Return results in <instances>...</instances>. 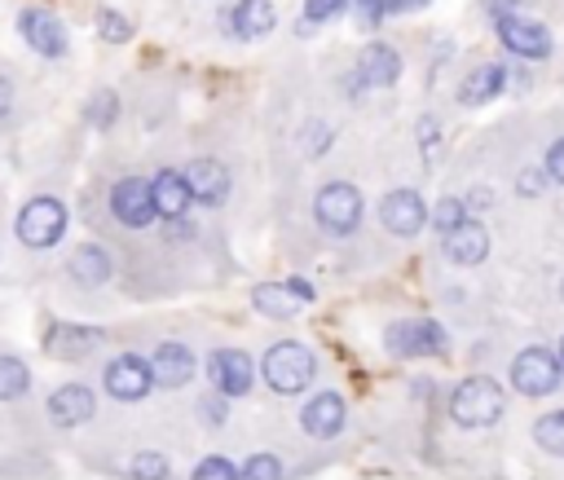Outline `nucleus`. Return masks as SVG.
<instances>
[{
  "label": "nucleus",
  "mask_w": 564,
  "mask_h": 480,
  "mask_svg": "<svg viewBox=\"0 0 564 480\" xmlns=\"http://www.w3.org/2000/svg\"><path fill=\"white\" fill-rule=\"evenodd\" d=\"M507 410V396H502V383L489 379V374H467L454 392H449V418L458 427H489L498 423Z\"/></svg>",
  "instance_id": "obj_1"
},
{
  "label": "nucleus",
  "mask_w": 564,
  "mask_h": 480,
  "mask_svg": "<svg viewBox=\"0 0 564 480\" xmlns=\"http://www.w3.org/2000/svg\"><path fill=\"white\" fill-rule=\"evenodd\" d=\"M264 379H269V388L273 392H282V396H291V392H304L308 383H313V370H317V357L304 348V343H295V339H282V343H273L269 352H264Z\"/></svg>",
  "instance_id": "obj_2"
},
{
  "label": "nucleus",
  "mask_w": 564,
  "mask_h": 480,
  "mask_svg": "<svg viewBox=\"0 0 564 480\" xmlns=\"http://www.w3.org/2000/svg\"><path fill=\"white\" fill-rule=\"evenodd\" d=\"M560 379H564V361H560V352H551L542 343L520 348L511 361V388L520 396H546L560 388Z\"/></svg>",
  "instance_id": "obj_3"
},
{
  "label": "nucleus",
  "mask_w": 564,
  "mask_h": 480,
  "mask_svg": "<svg viewBox=\"0 0 564 480\" xmlns=\"http://www.w3.org/2000/svg\"><path fill=\"white\" fill-rule=\"evenodd\" d=\"M313 216H317V225L326 233H352L357 220H361V194H357V185H348V181L322 185L317 198H313Z\"/></svg>",
  "instance_id": "obj_4"
},
{
  "label": "nucleus",
  "mask_w": 564,
  "mask_h": 480,
  "mask_svg": "<svg viewBox=\"0 0 564 480\" xmlns=\"http://www.w3.org/2000/svg\"><path fill=\"white\" fill-rule=\"evenodd\" d=\"M383 343H388L392 357H441L449 348V335H445V326H436L427 317H414V321H392Z\"/></svg>",
  "instance_id": "obj_5"
},
{
  "label": "nucleus",
  "mask_w": 564,
  "mask_h": 480,
  "mask_svg": "<svg viewBox=\"0 0 564 480\" xmlns=\"http://www.w3.org/2000/svg\"><path fill=\"white\" fill-rule=\"evenodd\" d=\"M110 211H115L119 225L145 229V225L159 216V207H154V181H141V176L115 181V189H110Z\"/></svg>",
  "instance_id": "obj_6"
},
{
  "label": "nucleus",
  "mask_w": 564,
  "mask_h": 480,
  "mask_svg": "<svg viewBox=\"0 0 564 480\" xmlns=\"http://www.w3.org/2000/svg\"><path fill=\"white\" fill-rule=\"evenodd\" d=\"M62 229H66V207L57 198H31L22 207V216H18V238L26 247H35V251L53 247L62 238Z\"/></svg>",
  "instance_id": "obj_7"
},
{
  "label": "nucleus",
  "mask_w": 564,
  "mask_h": 480,
  "mask_svg": "<svg viewBox=\"0 0 564 480\" xmlns=\"http://www.w3.org/2000/svg\"><path fill=\"white\" fill-rule=\"evenodd\" d=\"M494 26H498V40H502V48H507L511 57H524V62L551 57V35H546V26H538V22L520 18V13H502V18H494Z\"/></svg>",
  "instance_id": "obj_8"
},
{
  "label": "nucleus",
  "mask_w": 564,
  "mask_h": 480,
  "mask_svg": "<svg viewBox=\"0 0 564 480\" xmlns=\"http://www.w3.org/2000/svg\"><path fill=\"white\" fill-rule=\"evenodd\" d=\"M379 220H383L388 233L414 238L432 216H427V207H423V198H419L414 189H392V194H383V203H379Z\"/></svg>",
  "instance_id": "obj_9"
},
{
  "label": "nucleus",
  "mask_w": 564,
  "mask_h": 480,
  "mask_svg": "<svg viewBox=\"0 0 564 480\" xmlns=\"http://www.w3.org/2000/svg\"><path fill=\"white\" fill-rule=\"evenodd\" d=\"M18 31H22V40H26L40 57H62V53H66V31H62V22H57L48 9H40V4L22 9Z\"/></svg>",
  "instance_id": "obj_10"
},
{
  "label": "nucleus",
  "mask_w": 564,
  "mask_h": 480,
  "mask_svg": "<svg viewBox=\"0 0 564 480\" xmlns=\"http://www.w3.org/2000/svg\"><path fill=\"white\" fill-rule=\"evenodd\" d=\"M150 383H154V370H150V361H141V357H115L110 366H106V392L115 396V401H141L145 392H150Z\"/></svg>",
  "instance_id": "obj_11"
},
{
  "label": "nucleus",
  "mask_w": 564,
  "mask_h": 480,
  "mask_svg": "<svg viewBox=\"0 0 564 480\" xmlns=\"http://www.w3.org/2000/svg\"><path fill=\"white\" fill-rule=\"evenodd\" d=\"M207 370H212V383H216L225 396H247V392H251L256 370H251V357H247V352H238V348H220V352H212Z\"/></svg>",
  "instance_id": "obj_12"
},
{
  "label": "nucleus",
  "mask_w": 564,
  "mask_h": 480,
  "mask_svg": "<svg viewBox=\"0 0 564 480\" xmlns=\"http://www.w3.org/2000/svg\"><path fill=\"white\" fill-rule=\"evenodd\" d=\"M300 423H304V432L317 436V440L339 436V432H344V396H339V392H317V396H308L304 410H300Z\"/></svg>",
  "instance_id": "obj_13"
},
{
  "label": "nucleus",
  "mask_w": 564,
  "mask_h": 480,
  "mask_svg": "<svg viewBox=\"0 0 564 480\" xmlns=\"http://www.w3.org/2000/svg\"><path fill=\"white\" fill-rule=\"evenodd\" d=\"M185 181H189L194 198L207 203V207H220V203L229 198V172H225L220 159H194V163L185 167Z\"/></svg>",
  "instance_id": "obj_14"
},
{
  "label": "nucleus",
  "mask_w": 564,
  "mask_h": 480,
  "mask_svg": "<svg viewBox=\"0 0 564 480\" xmlns=\"http://www.w3.org/2000/svg\"><path fill=\"white\" fill-rule=\"evenodd\" d=\"M445 255H449L454 264H480V260L489 255V229L467 216L458 229L445 233Z\"/></svg>",
  "instance_id": "obj_15"
},
{
  "label": "nucleus",
  "mask_w": 564,
  "mask_h": 480,
  "mask_svg": "<svg viewBox=\"0 0 564 480\" xmlns=\"http://www.w3.org/2000/svg\"><path fill=\"white\" fill-rule=\"evenodd\" d=\"M397 75H401L397 48H388V44H366V48H361V57H357V79H361V84L388 88V84H397Z\"/></svg>",
  "instance_id": "obj_16"
},
{
  "label": "nucleus",
  "mask_w": 564,
  "mask_h": 480,
  "mask_svg": "<svg viewBox=\"0 0 564 480\" xmlns=\"http://www.w3.org/2000/svg\"><path fill=\"white\" fill-rule=\"evenodd\" d=\"M150 370L159 388H181L194 374V352L185 343H159V352L150 357Z\"/></svg>",
  "instance_id": "obj_17"
},
{
  "label": "nucleus",
  "mask_w": 564,
  "mask_h": 480,
  "mask_svg": "<svg viewBox=\"0 0 564 480\" xmlns=\"http://www.w3.org/2000/svg\"><path fill=\"white\" fill-rule=\"evenodd\" d=\"M48 418L57 427H75V423H88L93 418V392L84 383H66L48 396Z\"/></svg>",
  "instance_id": "obj_18"
},
{
  "label": "nucleus",
  "mask_w": 564,
  "mask_h": 480,
  "mask_svg": "<svg viewBox=\"0 0 564 480\" xmlns=\"http://www.w3.org/2000/svg\"><path fill=\"white\" fill-rule=\"evenodd\" d=\"M273 22H278V13H273L269 0H238V4L229 9V31H234L238 40H260V35L273 31Z\"/></svg>",
  "instance_id": "obj_19"
},
{
  "label": "nucleus",
  "mask_w": 564,
  "mask_h": 480,
  "mask_svg": "<svg viewBox=\"0 0 564 480\" xmlns=\"http://www.w3.org/2000/svg\"><path fill=\"white\" fill-rule=\"evenodd\" d=\"M502 88H507V66L485 62V66H476V70L463 79L458 101H463V106H485V101H494Z\"/></svg>",
  "instance_id": "obj_20"
},
{
  "label": "nucleus",
  "mask_w": 564,
  "mask_h": 480,
  "mask_svg": "<svg viewBox=\"0 0 564 480\" xmlns=\"http://www.w3.org/2000/svg\"><path fill=\"white\" fill-rule=\"evenodd\" d=\"M189 203H194V189H189L185 172H159L154 176V207H159V216L181 220Z\"/></svg>",
  "instance_id": "obj_21"
},
{
  "label": "nucleus",
  "mask_w": 564,
  "mask_h": 480,
  "mask_svg": "<svg viewBox=\"0 0 564 480\" xmlns=\"http://www.w3.org/2000/svg\"><path fill=\"white\" fill-rule=\"evenodd\" d=\"M70 277L84 282V286L106 282V277H110V255H106L101 247H79V251L70 255Z\"/></svg>",
  "instance_id": "obj_22"
},
{
  "label": "nucleus",
  "mask_w": 564,
  "mask_h": 480,
  "mask_svg": "<svg viewBox=\"0 0 564 480\" xmlns=\"http://www.w3.org/2000/svg\"><path fill=\"white\" fill-rule=\"evenodd\" d=\"M251 304H256L260 313H269V317H291L295 304H304V299L291 295V286H273V282H264V286L251 291Z\"/></svg>",
  "instance_id": "obj_23"
},
{
  "label": "nucleus",
  "mask_w": 564,
  "mask_h": 480,
  "mask_svg": "<svg viewBox=\"0 0 564 480\" xmlns=\"http://www.w3.org/2000/svg\"><path fill=\"white\" fill-rule=\"evenodd\" d=\"M97 343H101V335H97V330H79V326H57V330L48 335V348L62 352V357H79V352H88V348H97Z\"/></svg>",
  "instance_id": "obj_24"
},
{
  "label": "nucleus",
  "mask_w": 564,
  "mask_h": 480,
  "mask_svg": "<svg viewBox=\"0 0 564 480\" xmlns=\"http://www.w3.org/2000/svg\"><path fill=\"white\" fill-rule=\"evenodd\" d=\"M533 440H538L546 454L564 458V410H551V414H542V418L533 423Z\"/></svg>",
  "instance_id": "obj_25"
},
{
  "label": "nucleus",
  "mask_w": 564,
  "mask_h": 480,
  "mask_svg": "<svg viewBox=\"0 0 564 480\" xmlns=\"http://www.w3.org/2000/svg\"><path fill=\"white\" fill-rule=\"evenodd\" d=\"M26 383H31V370H26L22 361H13V357H0V401L22 396Z\"/></svg>",
  "instance_id": "obj_26"
},
{
  "label": "nucleus",
  "mask_w": 564,
  "mask_h": 480,
  "mask_svg": "<svg viewBox=\"0 0 564 480\" xmlns=\"http://www.w3.org/2000/svg\"><path fill=\"white\" fill-rule=\"evenodd\" d=\"M467 220V203L463 198H441L436 207H432V225H436V233H449V229H458Z\"/></svg>",
  "instance_id": "obj_27"
},
{
  "label": "nucleus",
  "mask_w": 564,
  "mask_h": 480,
  "mask_svg": "<svg viewBox=\"0 0 564 480\" xmlns=\"http://www.w3.org/2000/svg\"><path fill=\"white\" fill-rule=\"evenodd\" d=\"M128 471H132V480H167V458L163 454H137L128 462Z\"/></svg>",
  "instance_id": "obj_28"
},
{
  "label": "nucleus",
  "mask_w": 564,
  "mask_h": 480,
  "mask_svg": "<svg viewBox=\"0 0 564 480\" xmlns=\"http://www.w3.org/2000/svg\"><path fill=\"white\" fill-rule=\"evenodd\" d=\"M238 480H282V462L273 454H251Z\"/></svg>",
  "instance_id": "obj_29"
},
{
  "label": "nucleus",
  "mask_w": 564,
  "mask_h": 480,
  "mask_svg": "<svg viewBox=\"0 0 564 480\" xmlns=\"http://www.w3.org/2000/svg\"><path fill=\"white\" fill-rule=\"evenodd\" d=\"M97 31H101V40H106V44H123V40L132 35L128 18H119L115 9H101V13H97Z\"/></svg>",
  "instance_id": "obj_30"
},
{
  "label": "nucleus",
  "mask_w": 564,
  "mask_h": 480,
  "mask_svg": "<svg viewBox=\"0 0 564 480\" xmlns=\"http://www.w3.org/2000/svg\"><path fill=\"white\" fill-rule=\"evenodd\" d=\"M189 480H238V467H234L229 458L212 454V458H203V462L194 467V476H189Z\"/></svg>",
  "instance_id": "obj_31"
},
{
  "label": "nucleus",
  "mask_w": 564,
  "mask_h": 480,
  "mask_svg": "<svg viewBox=\"0 0 564 480\" xmlns=\"http://www.w3.org/2000/svg\"><path fill=\"white\" fill-rule=\"evenodd\" d=\"M344 4H348V0H308V4H304V22H326V18H335Z\"/></svg>",
  "instance_id": "obj_32"
},
{
  "label": "nucleus",
  "mask_w": 564,
  "mask_h": 480,
  "mask_svg": "<svg viewBox=\"0 0 564 480\" xmlns=\"http://www.w3.org/2000/svg\"><path fill=\"white\" fill-rule=\"evenodd\" d=\"M352 9H357V22L361 26H375L388 13V0H352Z\"/></svg>",
  "instance_id": "obj_33"
},
{
  "label": "nucleus",
  "mask_w": 564,
  "mask_h": 480,
  "mask_svg": "<svg viewBox=\"0 0 564 480\" xmlns=\"http://www.w3.org/2000/svg\"><path fill=\"white\" fill-rule=\"evenodd\" d=\"M115 106H119L115 92H97L93 97V123H110L115 119Z\"/></svg>",
  "instance_id": "obj_34"
},
{
  "label": "nucleus",
  "mask_w": 564,
  "mask_h": 480,
  "mask_svg": "<svg viewBox=\"0 0 564 480\" xmlns=\"http://www.w3.org/2000/svg\"><path fill=\"white\" fill-rule=\"evenodd\" d=\"M546 176L564 185V137H560V141H555V145L546 150Z\"/></svg>",
  "instance_id": "obj_35"
},
{
  "label": "nucleus",
  "mask_w": 564,
  "mask_h": 480,
  "mask_svg": "<svg viewBox=\"0 0 564 480\" xmlns=\"http://www.w3.org/2000/svg\"><path fill=\"white\" fill-rule=\"evenodd\" d=\"M414 9H427V0H388V13H414Z\"/></svg>",
  "instance_id": "obj_36"
},
{
  "label": "nucleus",
  "mask_w": 564,
  "mask_h": 480,
  "mask_svg": "<svg viewBox=\"0 0 564 480\" xmlns=\"http://www.w3.org/2000/svg\"><path fill=\"white\" fill-rule=\"evenodd\" d=\"M286 286H291V295H300V299H304V304H308V299H313V295H317V291H313V286H308V282H304V277H291V282H286Z\"/></svg>",
  "instance_id": "obj_37"
},
{
  "label": "nucleus",
  "mask_w": 564,
  "mask_h": 480,
  "mask_svg": "<svg viewBox=\"0 0 564 480\" xmlns=\"http://www.w3.org/2000/svg\"><path fill=\"white\" fill-rule=\"evenodd\" d=\"M520 194H538V176H533V172L520 176Z\"/></svg>",
  "instance_id": "obj_38"
},
{
  "label": "nucleus",
  "mask_w": 564,
  "mask_h": 480,
  "mask_svg": "<svg viewBox=\"0 0 564 480\" xmlns=\"http://www.w3.org/2000/svg\"><path fill=\"white\" fill-rule=\"evenodd\" d=\"M9 101H13V92H9V84H4V79H0V114H4V110H9Z\"/></svg>",
  "instance_id": "obj_39"
},
{
  "label": "nucleus",
  "mask_w": 564,
  "mask_h": 480,
  "mask_svg": "<svg viewBox=\"0 0 564 480\" xmlns=\"http://www.w3.org/2000/svg\"><path fill=\"white\" fill-rule=\"evenodd\" d=\"M555 352H560V361H564V339H560V348H555Z\"/></svg>",
  "instance_id": "obj_40"
}]
</instances>
